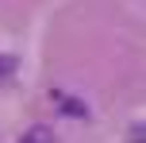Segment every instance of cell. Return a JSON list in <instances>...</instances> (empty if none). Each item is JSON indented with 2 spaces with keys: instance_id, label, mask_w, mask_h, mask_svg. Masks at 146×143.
Listing matches in <instances>:
<instances>
[{
  "instance_id": "1",
  "label": "cell",
  "mask_w": 146,
  "mask_h": 143,
  "mask_svg": "<svg viewBox=\"0 0 146 143\" xmlns=\"http://www.w3.org/2000/svg\"><path fill=\"white\" fill-rule=\"evenodd\" d=\"M19 143H54V136H50V128H31Z\"/></svg>"
},
{
  "instance_id": "2",
  "label": "cell",
  "mask_w": 146,
  "mask_h": 143,
  "mask_svg": "<svg viewBox=\"0 0 146 143\" xmlns=\"http://www.w3.org/2000/svg\"><path fill=\"white\" fill-rule=\"evenodd\" d=\"M131 143H146V124H142V132H139V136H135Z\"/></svg>"
}]
</instances>
